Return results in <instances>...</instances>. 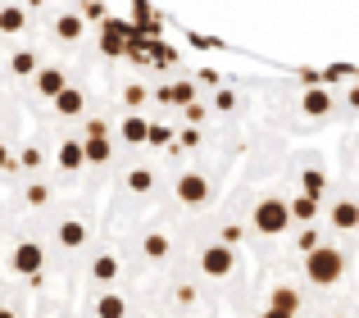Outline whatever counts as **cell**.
I'll return each instance as SVG.
<instances>
[{"label":"cell","mask_w":359,"mask_h":318,"mask_svg":"<svg viewBox=\"0 0 359 318\" xmlns=\"http://www.w3.org/2000/svg\"><path fill=\"white\" fill-rule=\"evenodd\" d=\"M341 273H346V255L337 246H314V250H305V277L314 286H337L341 282Z\"/></svg>","instance_id":"1"},{"label":"cell","mask_w":359,"mask_h":318,"mask_svg":"<svg viewBox=\"0 0 359 318\" xmlns=\"http://www.w3.org/2000/svg\"><path fill=\"white\" fill-rule=\"evenodd\" d=\"M250 223H255V232H264V237H282V232H287V223H291L287 200H278V195L259 200V205H255V214H250Z\"/></svg>","instance_id":"2"},{"label":"cell","mask_w":359,"mask_h":318,"mask_svg":"<svg viewBox=\"0 0 359 318\" xmlns=\"http://www.w3.org/2000/svg\"><path fill=\"white\" fill-rule=\"evenodd\" d=\"M14 273H23V277H41V264H46V250L36 246V241H18L14 246Z\"/></svg>","instance_id":"3"},{"label":"cell","mask_w":359,"mask_h":318,"mask_svg":"<svg viewBox=\"0 0 359 318\" xmlns=\"http://www.w3.org/2000/svg\"><path fill=\"white\" fill-rule=\"evenodd\" d=\"M232 264H237V255H232V246H205L201 250V268L205 277H228Z\"/></svg>","instance_id":"4"},{"label":"cell","mask_w":359,"mask_h":318,"mask_svg":"<svg viewBox=\"0 0 359 318\" xmlns=\"http://www.w3.org/2000/svg\"><path fill=\"white\" fill-rule=\"evenodd\" d=\"M128 36H132L128 23H118V18H100V50H105L109 60H114V55H123Z\"/></svg>","instance_id":"5"},{"label":"cell","mask_w":359,"mask_h":318,"mask_svg":"<svg viewBox=\"0 0 359 318\" xmlns=\"http://www.w3.org/2000/svg\"><path fill=\"white\" fill-rule=\"evenodd\" d=\"M177 200L182 205H205L210 200V182H205L201 173H182L177 177Z\"/></svg>","instance_id":"6"},{"label":"cell","mask_w":359,"mask_h":318,"mask_svg":"<svg viewBox=\"0 0 359 318\" xmlns=\"http://www.w3.org/2000/svg\"><path fill=\"white\" fill-rule=\"evenodd\" d=\"M69 87V78H64V69H36V91H41L46 100L60 96V91Z\"/></svg>","instance_id":"7"},{"label":"cell","mask_w":359,"mask_h":318,"mask_svg":"<svg viewBox=\"0 0 359 318\" xmlns=\"http://www.w3.org/2000/svg\"><path fill=\"white\" fill-rule=\"evenodd\" d=\"M109 155H114L109 137H82V159L87 164H109Z\"/></svg>","instance_id":"8"},{"label":"cell","mask_w":359,"mask_h":318,"mask_svg":"<svg viewBox=\"0 0 359 318\" xmlns=\"http://www.w3.org/2000/svg\"><path fill=\"white\" fill-rule=\"evenodd\" d=\"M55 100V109H60L64 118H73V114H82V109H87V96H82L78 87H64L60 96H50Z\"/></svg>","instance_id":"9"},{"label":"cell","mask_w":359,"mask_h":318,"mask_svg":"<svg viewBox=\"0 0 359 318\" xmlns=\"http://www.w3.org/2000/svg\"><path fill=\"white\" fill-rule=\"evenodd\" d=\"M82 241H87V223H82V219H64L60 223V246L64 250H78Z\"/></svg>","instance_id":"10"},{"label":"cell","mask_w":359,"mask_h":318,"mask_svg":"<svg viewBox=\"0 0 359 318\" xmlns=\"http://www.w3.org/2000/svg\"><path fill=\"white\" fill-rule=\"evenodd\" d=\"M269 310L296 314V310H300V291H296V286H273V296H269Z\"/></svg>","instance_id":"11"},{"label":"cell","mask_w":359,"mask_h":318,"mask_svg":"<svg viewBox=\"0 0 359 318\" xmlns=\"http://www.w3.org/2000/svg\"><path fill=\"white\" fill-rule=\"evenodd\" d=\"M300 109H305V114H314V118H323L327 109H332V96H327L323 87H309L305 100H300Z\"/></svg>","instance_id":"12"},{"label":"cell","mask_w":359,"mask_h":318,"mask_svg":"<svg viewBox=\"0 0 359 318\" xmlns=\"http://www.w3.org/2000/svg\"><path fill=\"white\" fill-rule=\"evenodd\" d=\"M159 100H164V105H191L196 87H191V82H168V87L159 91Z\"/></svg>","instance_id":"13"},{"label":"cell","mask_w":359,"mask_h":318,"mask_svg":"<svg viewBox=\"0 0 359 318\" xmlns=\"http://www.w3.org/2000/svg\"><path fill=\"white\" fill-rule=\"evenodd\" d=\"M332 223H337L341 232H355V228H359V205H355V200L332 205Z\"/></svg>","instance_id":"14"},{"label":"cell","mask_w":359,"mask_h":318,"mask_svg":"<svg viewBox=\"0 0 359 318\" xmlns=\"http://www.w3.org/2000/svg\"><path fill=\"white\" fill-rule=\"evenodd\" d=\"M55 159H60V168H64V173H78V168L87 164V159H82V141H64Z\"/></svg>","instance_id":"15"},{"label":"cell","mask_w":359,"mask_h":318,"mask_svg":"<svg viewBox=\"0 0 359 318\" xmlns=\"http://www.w3.org/2000/svg\"><path fill=\"white\" fill-rule=\"evenodd\" d=\"M55 36H60V41H78L82 36V14H60L55 18Z\"/></svg>","instance_id":"16"},{"label":"cell","mask_w":359,"mask_h":318,"mask_svg":"<svg viewBox=\"0 0 359 318\" xmlns=\"http://www.w3.org/2000/svg\"><path fill=\"white\" fill-rule=\"evenodd\" d=\"M287 214H291V223H314L318 200H309V195H296V200L287 205Z\"/></svg>","instance_id":"17"},{"label":"cell","mask_w":359,"mask_h":318,"mask_svg":"<svg viewBox=\"0 0 359 318\" xmlns=\"http://www.w3.org/2000/svg\"><path fill=\"white\" fill-rule=\"evenodd\" d=\"M123 314H128V305H123L118 291H105V296L96 300V318H123Z\"/></svg>","instance_id":"18"},{"label":"cell","mask_w":359,"mask_h":318,"mask_svg":"<svg viewBox=\"0 0 359 318\" xmlns=\"http://www.w3.org/2000/svg\"><path fill=\"white\" fill-rule=\"evenodd\" d=\"M123 141H128V146H146V118H141V114L123 118Z\"/></svg>","instance_id":"19"},{"label":"cell","mask_w":359,"mask_h":318,"mask_svg":"<svg viewBox=\"0 0 359 318\" xmlns=\"http://www.w3.org/2000/svg\"><path fill=\"white\" fill-rule=\"evenodd\" d=\"M23 23H27V14L18 5H5V9H0V32L18 36V32H23Z\"/></svg>","instance_id":"20"},{"label":"cell","mask_w":359,"mask_h":318,"mask_svg":"<svg viewBox=\"0 0 359 318\" xmlns=\"http://www.w3.org/2000/svg\"><path fill=\"white\" fill-rule=\"evenodd\" d=\"M300 186H305L300 195H309V200H318V195H323V186H327L323 168H305V173H300Z\"/></svg>","instance_id":"21"},{"label":"cell","mask_w":359,"mask_h":318,"mask_svg":"<svg viewBox=\"0 0 359 318\" xmlns=\"http://www.w3.org/2000/svg\"><path fill=\"white\" fill-rule=\"evenodd\" d=\"M91 277L109 286V282L118 277V259H114V255H96V264H91Z\"/></svg>","instance_id":"22"},{"label":"cell","mask_w":359,"mask_h":318,"mask_svg":"<svg viewBox=\"0 0 359 318\" xmlns=\"http://www.w3.org/2000/svg\"><path fill=\"white\" fill-rule=\"evenodd\" d=\"M123 182H128V191H137V195H146L150 186H155V173H150V168H132L128 177H123Z\"/></svg>","instance_id":"23"},{"label":"cell","mask_w":359,"mask_h":318,"mask_svg":"<svg viewBox=\"0 0 359 318\" xmlns=\"http://www.w3.org/2000/svg\"><path fill=\"white\" fill-rule=\"evenodd\" d=\"M141 255H146V259H164L168 255V237H164V232H150V237L141 241Z\"/></svg>","instance_id":"24"},{"label":"cell","mask_w":359,"mask_h":318,"mask_svg":"<svg viewBox=\"0 0 359 318\" xmlns=\"http://www.w3.org/2000/svg\"><path fill=\"white\" fill-rule=\"evenodd\" d=\"M146 100H150V91L141 87V82H132V87H123V105H128V109H141Z\"/></svg>","instance_id":"25"},{"label":"cell","mask_w":359,"mask_h":318,"mask_svg":"<svg viewBox=\"0 0 359 318\" xmlns=\"http://www.w3.org/2000/svg\"><path fill=\"white\" fill-rule=\"evenodd\" d=\"M9 69L23 73V78H32V73H36V55H32V50H18L14 60H9Z\"/></svg>","instance_id":"26"},{"label":"cell","mask_w":359,"mask_h":318,"mask_svg":"<svg viewBox=\"0 0 359 318\" xmlns=\"http://www.w3.org/2000/svg\"><path fill=\"white\" fill-rule=\"evenodd\" d=\"M168 141H173V132L164 123H146V146H168Z\"/></svg>","instance_id":"27"},{"label":"cell","mask_w":359,"mask_h":318,"mask_svg":"<svg viewBox=\"0 0 359 318\" xmlns=\"http://www.w3.org/2000/svg\"><path fill=\"white\" fill-rule=\"evenodd\" d=\"M196 146H201V132H196V127H187L177 141H168V151H196Z\"/></svg>","instance_id":"28"},{"label":"cell","mask_w":359,"mask_h":318,"mask_svg":"<svg viewBox=\"0 0 359 318\" xmlns=\"http://www.w3.org/2000/svg\"><path fill=\"white\" fill-rule=\"evenodd\" d=\"M87 18H91V23L109 18V14H105V0H87V5H82V23H87Z\"/></svg>","instance_id":"29"},{"label":"cell","mask_w":359,"mask_h":318,"mask_svg":"<svg viewBox=\"0 0 359 318\" xmlns=\"http://www.w3.org/2000/svg\"><path fill=\"white\" fill-rule=\"evenodd\" d=\"M46 200H50V186H41V182H32V186H27V205H32V209H41Z\"/></svg>","instance_id":"30"},{"label":"cell","mask_w":359,"mask_h":318,"mask_svg":"<svg viewBox=\"0 0 359 318\" xmlns=\"http://www.w3.org/2000/svg\"><path fill=\"white\" fill-rule=\"evenodd\" d=\"M351 64H332V69H323V73H318V82H341V78H351Z\"/></svg>","instance_id":"31"},{"label":"cell","mask_w":359,"mask_h":318,"mask_svg":"<svg viewBox=\"0 0 359 318\" xmlns=\"http://www.w3.org/2000/svg\"><path fill=\"white\" fill-rule=\"evenodd\" d=\"M232 105H237V96H232V91H219V96H214V109H219V114H228Z\"/></svg>","instance_id":"32"},{"label":"cell","mask_w":359,"mask_h":318,"mask_svg":"<svg viewBox=\"0 0 359 318\" xmlns=\"http://www.w3.org/2000/svg\"><path fill=\"white\" fill-rule=\"evenodd\" d=\"M182 109H187V123H191V127L205 123V105H196V100H191V105H182Z\"/></svg>","instance_id":"33"},{"label":"cell","mask_w":359,"mask_h":318,"mask_svg":"<svg viewBox=\"0 0 359 318\" xmlns=\"http://www.w3.org/2000/svg\"><path fill=\"white\" fill-rule=\"evenodd\" d=\"M18 159H23V168H41V151H36V146H27Z\"/></svg>","instance_id":"34"},{"label":"cell","mask_w":359,"mask_h":318,"mask_svg":"<svg viewBox=\"0 0 359 318\" xmlns=\"http://www.w3.org/2000/svg\"><path fill=\"white\" fill-rule=\"evenodd\" d=\"M87 137H109V127H105V118H91V123H87Z\"/></svg>","instance_id":"35"},{"label":"cell","mask_w":359,"mask_h":318,"mask_svg":"<svg viewBox=\"0 0 359 318\" xmlns=\"http://www.w3.org/2000/svg\"><path fill=\"white\" fill-rule=\"evenodd\" d=\"M264 318H296V314H282V310H264Z\"/></svg>","instance_id":"36"},{"label":"cell","mask_w":359,"mask_h":318,"mask_svg":"<svg viewBox=\"0 0 359 318\" xmlns=\"http://www.w3.org/2000/svg\"><path fill=\"white\" fill-rule=\"evenodd\" d=\"M0 168H9V151H5V146H0Z\"/></svg>","instance_id":"37"},{"label":"cell","mask_w":359,"mask_h":318,"mask_svg":"<svg viewBox=\"0 0 359 318\" xmlns=\"http://www.w3.org/2000/svg\"><path fill=\"white\" fill-rule=\"evenodd\" d=\"M0 318H18V314H14V310H0Z\"/></svg>","instance_id":"38"}]
</instances>
